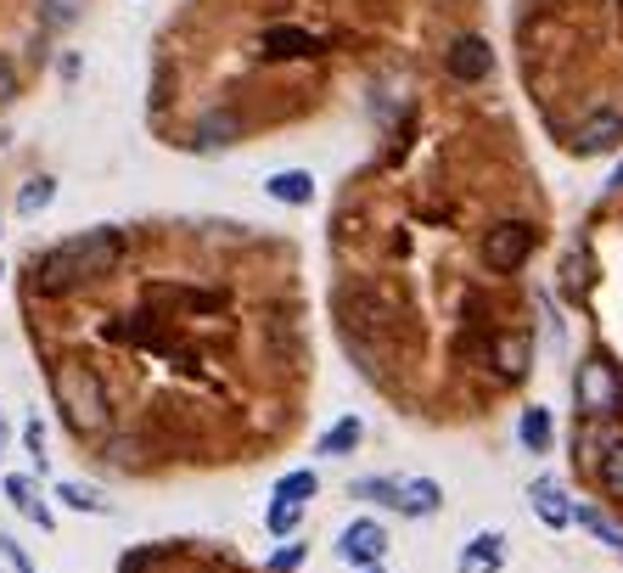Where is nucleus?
<instances>
[{
    "mask_svg": "<svg viewBox=\"0 0 623 573\" xmlns=\"http://www.w3.org/2000/svg\"><path fill=\"white\" fill-rule=\"evenodd\" d=\"M124 259V231L119 225H96V231H79L57 248H45L34 265H29V287L40 298H62V293H79L102 276H113Z\"/></svg>",
    "mask_w": 623,
    "mask_h": 573,
    "instance_id": "f257e3e1",
    "label": "nucleus"
},
{
    "mask_svg": "<svg viewBox=\"0 0 623 573\" xmlns=\"http://www.w3.org/2000/svg\"><path fill=\"white\" fill-rule=\"evenodd\" d=\"M51 399L79 439H108L113 405H108V382L91 366H51Z\"/></svg>",
    "mask_w": 623,
    "mask_h": 573,
    "instance_id": "f03ea898",
    "label": "nucleus"
},
{
    "mask_svg": "<svg viewBox=\"0 0 623 573\" xmlns=\"http://www.w3.org/2000/svg\"><path fill=\"white\" fill-rule=\"evenodd\" d=\"M545 248V225L528 219V214H505V219H489L483 242H478V259L494 282H511L533 265V254Z\"/></svg>",
    "mask_w": 623,
    "mask_h": 573,
    "instance_id": "7ed1b4c3",
    "label": "nucleus"
},
{
    "mask_svg": "<svg viewBox=\"0 0 623 573\" xmlns=\"http://www.w3.org/2000/svg\"><path fill=\"white\" fill-rule=\"evenodd\" d=\"M617 393H623V371L601 355H584L573 371V417H606L617 422Z\"/></svg>",
    "mask_w": 623,
    "mask_h": 573,
    "instance_id": "20e7f679",
    "label": "nucleus"
},
{
    "mask_svg": "<svg viewBox=\"0 0 623 573\" xmlns=\"http://www.w3.org/2000/svg\"><path fill=\"white\" fill-rule=\"evenodd\" d=\"M623 439V422H606V417H573V439H568V461L579 472V483L595 489V472H601V456Z\"/></svg>",
    "mask_w": 623,
    "mask_h": 573,
    "instance_id": "39448f33",
    "label": "nucleus"
},
{
    "mask_svg": "<svg viewBox=\"0 0 623 573\" xmlns=\"http://www.w3.org/2000/svg\"><path fill=\"white\" fill-rule=\"evenodd\" d=\"M533 360H540V338H533V326H500V332H494V377H500L505 393L533 377Z\"/></svg>",
    "mask_w": 623,
    "mask_h": 573,
    "instance_id": "423d86ee",
    "label": "nucleus"
},
{
    "mask_svg": "<svg viewBox=\"0 0 623 573\" xmlns=\"http://www.w3.org/2000/svg\"><path fill=\"white\" fill-rule=\"evenodd\" d=\"M623 146V113L617 108H590L568 135H562V152L568 157H606Z\"/></svg>",
    "mask_w": 623,
    "mask_h": 573,
    "instance_id": "0eeeda50",
    "label": "nucleus"
},
{
    "mask_svg": "<svg viewBox=\"0 0 623 573\" xmlns=\"http://www.w3.org/2000/svg\"><path fill=\"white\" fill-rule=\"evenodd\" d=\"M443 73H450L456 85H483V79L494 73V45L483 34H456L450 45H443Z\"/></svg>",
    "mask_w": 623,
    "mask_h": 573,
    "instance_id": "6e6552de",
    "label": "nucleus"
},
{
    "mask_svg": "<svg viewBox=\"0 0 623 573\" xmlns=\"http://www.w3.org/2000/svg\"><path fill=\"white\" fill-rule=\"evenodd\" d=\"M337 556L348 562V567H377L382 556H388V529L377 523V518H354L343 534H337Z\"/></svg>",
    "mask_w": 623,
    "mask_h": 573,
    "instance_id": "1a4fd4ad",
    "label": "nucleus"
},
{
    "mask_svg": "<svg viewBox=\"0 0 623 573\" xmlns=\"http://www.w3.org/2000/svg\"><path fill=\"white\" fill-rule=\"evenodd\" d=\"M315 51H320V40L309 29H293V23L264 29V40H258V57L264 62H298V57H315Z\"/></svg>",
    "mask_w": 623,
    "mask_h": 573,
    "instance_id": "9d476101",
    "label": "nucleus"
},
{
    "mask_svg": "<svg viewBox=\"0 0 623 573\" xmlns=\"http://www.w3.org/2000/svg\"><path fill=\"white\" fill-rule=\"evenodd\" d=\"M528 501H533V512L545 518V529H568L573 523V501H568V489L551 472H540V478L528 483Z\"/></svg>",
    "mask_w": 623,
    "mask_h": 573,
    "instance_id": "9b49d317",
    "label": "nucleus"
},
{
    "mask_svg": "<svg viewBox=\"0 0 623 573\" xmlns=\"http://www.w3.org/2000/svg\"><path fill=\"white\" fill-rule=\"evenodd\" d=\"M236 141H242V119H236L231 108L203 113L197 130H192V146H197V152H225V146H236Z\"/></svg>",
    "mask_w": 623,
    "mask_h": 573,
    "instance_id": "f8f14e48",
    "label": "nucleus"
},
{
    "mask_svg": "<svg viewBox=\"0 0 623 573\" xmlns=\"http://www.w3.org/2000/svg\"><path fill=\"white\" fill-rule=\"evenodd\" d=\"M461 573H500L505 567V534L500 529H489V534H472L467 545H461V562H456Z\"/></svg>",
    "mask_w": 623,
    "mask_h": 573,
    "instance_id": "ddd939ff",
    "label": "nucleus"
},
{
    "mask_svg": "<svg viewBox=\"0 0 623 573\" xmlns=\"http://www.w3.org/2000/svg\"><path fill=\"white\" fill-rule=\"evenodd\" d=\"M517 444H522L528 456H551V444H556V422H551L545 405H528V411L517 417Z\"/></svg>",
    "mask_w": 623,
    "mask_h": 573,
    "instance_id": "4468645a",
    "label": "nucleus"
},
{
    "mask_svg": "<svg viewBox=\"0 0 623 573\" xmlns=\"http://www.w3.org/2000/svg\"><path fill=\"white\" fill-rule=\"evenodd\" d=\"M443 507V489L432 478H399V518H432Z\"/></svg>",
    "mask_w": 623,
    "mask_h": 573,
    "instance_id": "2eb2a0df",
    "label": "nucleus"
},
{
    "mask_svg": "<svg viewBox=\"0 0 623 573\" xmlns=\"http://www.w3.org/2000/svg\"><path fill=\"white\" fill-rule=\"evenodd\" d=\"M264 192H270L276 203H287V208H309L315 203V175L309 170H276L270 181H264Z\"/></svg>",
    "mask_w": 623,
    "mask_h": 573,
    "instance_id": "dca6fc26",
    "label": "nucleus"
},
{
    "mask_svg": "<svg viewBox=\"0 0 623 573\" xmlns=\"http://www.w3.org/2000/svg\"><path fill=\"white\" fill-rule=\"evenodd\" d=\"M7 501H12V507H18V512H23V518H29L34 529H57V518H51V507L40 501V489H34V478L12 472V478H7Z\"/></svg>",
    "mask_w": 623,
    "mask_h": 573,
    "instance_id": "f3484780",
    "label": "nucleus"
},
{
    "mask_svg": "<svg viewBox=\"0 0 623 573\" xmlns=\"http://www.w3.org/2000/svg\"><path fill=\"white\" fill-rule=\"evenodd\" d=\"M573 523H579L584 534H595V540H601L612 556H623V529H617V523H612V518H606L595 501H573Z\"/></svg>",
    "mask_w": 623,
    "mask_h": 573,
    "instance_id": "a211bd4d",
    "label": "nucleus"
},
{
    "mask_svg": "<svg viewBox=\"0 0 623 573\" xmlns=\"http://www.w3.org/2000/svg\"><path fill=\"white\" fill-rule=\"evenodd\" d=\"M57 501H62L68 512H91V518H113V501L102 495V489H91V483H73V478H62V483H57Z\"/></svg>",
    "mask_w": 623,
    "mask_h": 573,
    "instance_id": "6ab92c4d",
    "label": "nucleus"
},
{
    "mask_svg": "<svg viewBox=\"0 0 623 573\" xmlns=\"http://www.w3.org/2000/svg\"><path fill=\"white\" fill-rule=\"evenodd\" d=\"M360 439H366V422H360V417H343V422H331V428L320 433L315 456H354V450H360Z\"/></svg>",
    "mask_w": 623,
    "mask_h": 573,
    "instance_id": "aec40b11",
    "label": "nucleus"
},
{
    "mask_svg": "<svg viewBox=\"0 0 623 573\" xmlns=\"http://www.w3.org/2000/svg\"><path fill=\"white\" fill-rule=\"evenodd\" d=\"M595 489L612 501V507H623V439L601 456V472H595Z\"/></svg>",
    "mask_w": 623,
    "mask_h": 573,
    "instance_id": "412c9836",
    "label": "nucleus"
},
{
    "mask_svg": "<svg viewBox=\"0 0 623 573\" xmlns=\"http://www.w3.org/2000/svg\"><path fill=\"white\" fill-rule=\"evenodd\" d=\"M320 495V472L315 467H298V472H287L282 483H276V501H298V507H309Z\"/></svg>",
    "mask_w": 623,
    "mask_h": 573,
    "instance_id": "4be33fe9",
    "label": "nucleus"
},
{
    "mask_svg": "<svg viewBox=\"0 0 623 573\" xmlns=\"http://www.w3.org/2000/svg\"><path fill=\"white\" fill-rule=\"evenodd\" d=\"M348 495H354V501H377V507H394V512H399V478H354Z\"/></svg>",
    "mask_w": 623,
    "mask_h": 573,
    "instance_id": "5701e85b",
    "label": "nucleus"
},
{
    "mask_svg": "<svg viewBox=\"0 0 623 573\" xmlns=\"http://www.w3.org/2000/svg\"><path fill=\"white\" fill-rule=\"evenodd\" d=\"M304 512H309V507H298V501H270V512H264V529H270L276 540H287V534L304 523Z\"/></svg>",
    "mask_w": 623,
    "mask_h": 573,
    "instance_id": "b1692460",
    "label": "nucleus"
},
{
    "mask_svg": "<svg viewBox=\"0 0 623 573\" xmlns=\"http://www.w3.org/2000/svg\"><path fill=\"white\" fill-rule=\"evenodd\" d=\"M51 197H57V181H51V175H34V181L18 192V214H45Z\"/></svg>",
    "mask_w": 623,
    "mask_h": 573,
    "instance_id": "393cba45",
    "label": "nucleus"
},
{
    "mask_svg": "<svg viewBox=\"0 0 623 573\" xmlns=\"http://www.w3.org/2000/svg\"><path fill=\"white\" fill-rule=\"evenodd\" d=\"M84 18V0H40V23L45 29H73Z\"/></svg>",
    "mask_w": 623,
    "mask_h": 573,
    "instance_id": "a878e982",
    "label": "nucleus"
},
{
    "mask_svg": "<svg viewBox=\"0 0 623 573\" xmlns=\"http://www.w3.org/2000/svg\"><path fill=\"white\" fill-rule=\"evenodd\" d=\"M163 556H168L163 545H135V551H124V556H119V573H152Z\"/></svg>",
    "mask_w": 623,
    "mask_h": 573,
    "instance_id": "bb28decb",
    "label": "nucleus"
},
{
    "mask_svg": "<svg viewBox=\"0 0 623 573\" xmlns=\"http://www.w3.org/2000/svg\"><path fill=\"white\" fill-rule=\"evenodd\" d=\"M304 556H309V545H304V540H287V545L270 556V573H298V567H304Z\"/></svg>",
    "mask_w": 623,
    "mask_h": 573,
    "instance_id": "cd10ccee",
    "label": "nucleus"
},
{
    "mask_svg": "<svg viewBox=\"0 0 623 573\" xmlns=\"http://www.w3.org/2000/svg\"><path fill=\"white\" fill-rule=\"evenodd\" d=\"M0 556H7L12 562V573H34V562H29V551L12 540V534H0Z\"/></svg>",
    "mask_w": 623,
    "mask_h": 573,
    "instance_id": "c85d7f7f",
    "label": "nucleus"
},
{
    "mask_svg": "<svg viewBox=\"0 0 623 573\" xmlns=\"http://www.w3.org/2000/svg\"><path fill=\"white\" fill-rule=\"evenodd\" d=\"M12 96H18V68H12L7 57H0V108H7Z\"/></svg>",
    "mask_w": 623,
    "mask_h": 573,
    "instance_id": "c756f323",
    "label": "nucleus"
},
{
    "mask_svg": "<svg viewBox=\"0 0 623 573\" xmlns=\"http://www.w3.org/2000/svg\"><path fill=\"white\" fill-rule=\"evenodd\" d=\"M23 444H29V456L45 467V428H40V422H29V428H23Z\"/></svg>",
    "mask_w": 623,
    "mask_h": 573,
    "instance_id": "7c9ffc66",
    "label": "nucleus"
},
{
    "mask_svg": "<svg viewBox=\"0 0 623 573\" xmlns=\"http://www.w3.org/2000/svg\"><path fill=\"white\" fill-rule=\"evenodd\" d=\"M0 456H7V417H0Z\"/></svg>",
    "mask_w": 623,
    "mask_h": 573,
    "instance_id": "2f4dec72",
    "label": "nucleus"
},
{
    "mask_svg": "<svg viewBox=\"0 0 623 573\" xmlns=\"http://www.w3.org/2000/svg\"><path fill=\"white\" fill-rule=\"evenodd\" d=\"M366 573H382V567H366Z\"/></svg>",
    "mask_w": 623,
    "mask_h": 573,
    "instance_id": "473e14b6",
    "label": "nucleus"
}]
</instances>
